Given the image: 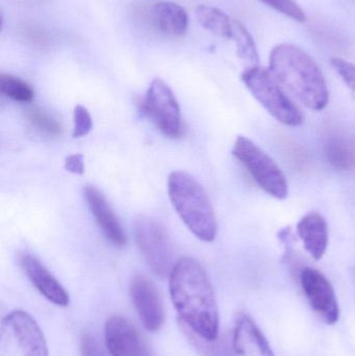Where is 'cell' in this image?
Masks as SVG:
<instances>
[{
	"label": "cell",
	"mask_w": 355,
	"mask_h": 356,
	"mask_svg": "<svg viewBox=\"0 0 355 356\" xmlns=\"http://www.w3.org/2000/svg\"><path fill=\"white\" fill-rule=\"evenodd\" d=\"M83 194L88 207L104 236L114 246L124 247L127 243L126 234L104 194L91 184L85 186Z\"/></svg>",
	"instance_id": "obj_12"
},
{
	"label": "cell",
	"mask_w": 355,
	"mask_h": 356,
	"mask_svg": "<svg viewBox=\"0 0 355 356\" xmlns=\"http://www.w3.org/2000/svg\"><path fill=\"white\" fill-rule=\"evenodd\" d=\"M131 296L143 325L149 332H158L165 323V312L154 282L144 275L131 280Z\"/></svg>",
	"instance_id": "obj_10"
},
{
	"label": "cell",
	"mask_w": 355,
	"mask_h": 356,
	"mask_svg": "<svg viewBox=\"0 0 355 356\" xmlns=\"http://www.w3.org/2000/svg\"><path fill=\"white\" fill-rule=\"evenodd\" d=\"M0 92L6 97L18 102H31L35 92L28 83L10 74L0 75Z\"/></svg>",
	"instance_id": "obj_20"
},
{
	"label": "cell",
	"mask_w": 355,
	"mask_h": 356,
	"mask_svg": "<svg viewBox=\"0 0 355 356\" xmlns=\"http://www.w3.org/2000/svg\"><path fill=\"white\" fill-rule=\"evenodd\" d=\"M196 18L206 31L219 37L231 39L233 19L214 6H199L196 8Z\"/></svg>",
	"instance_id": "obj_17"
},
{
	"label": "cell",
	"mask_w": 355,
	"mask_h": 356,
	"mask_svg": "<svg viewBox=\"0 0 355 356\" xmlns=\"http://www.w3.org/2000/svg\"><path fill=\"white\" fill-rule=\"evenodd\" d=\"M233 344L236 355L239 356H275L266 337L248 315L238 318Z\"/></svg>",
	"instance_id": "obj_14"
},
{
	"label": "cell",
	"mask_w": 355,
	"mask_h": 356,
	"mask_svg": "<svg viewBox=\"0 0 355 356\" xmlns=\"http://www.w3.org/2000/svg\"><path fill=\"white\" fill-rule=\"evenodd\" d=\"M169 289L179 324L200 338L210 341L218 339V305L201 264L192 257L177 261L169 275Z\"/></svg>",
	"instance_id": "obj_1"
},
{
	"label": "cell",
	"mask_w": 355,
	"mask_h": 356,
	"mask_svg": "<svg viewBox=\"0 0 355 356\" xmlns=\"http://www.w3.org/2000/svg\"><path fill=\"white\" fill-rule=\"evenodd\" d=\"M298 236L313 259L319 261L324 257L329 242V225L321 213L311 211L297 223Z\"/></svg>",
	"instance_id": "obj_15"
},
{
	"label": "cell",
	"mask_w": 355,
	"mask_h": 356,
	"mask_svg": "<svg viewBox=\"0 0 355 356\" xmlns=\"http://www.w3.org/2000/svg\"><path fill=\"white\" fill-rule=\"evenodd\" d=\"M133 234L140 252L156 275H170L174 267L172 244L164 226L148 217L139 216L133 222Z\"/></svg>",
	"instance_id": "obj_6"
},
{
	"label": "cell",
	"mask_w": 355,
	"mask_h": 356,
	"mask_svg": "<svg viewBox=\"0 0 355 356\" xmlns=\"http://www.w3.org/2000/svg\"><path fill=\"white\" fill-rule=\"evenodd\" d=\"M300 284L313 311L329 325L339 321L340 307L331 282L318 270L304 268Z\"/></svg>",
	"instance_id": "obj_8"
},
{
	"label": "cell",
	"mask_w": 355,
	"mask_h": 356,
	"mask_svg": "<svg viewBox=\"0 0 355 356\" xmlns=\"http://www.w3.org/2000/svg\"><path fill=\"white\" fill-rule=\"evenodd\" d=\"M65 169L73 175H83L85 172V162L81 154H71L65 161Z\"/></svg>",
	"instance_id": "obj_27"
},
{
	"label": "cell",
	"mask_w": 355,
	"mask_h": 356,
	"mask_svg": "<svg viewBox=\"0 0 355 356\" xmlns=\"http://www.w3.org/2000/svg\"><path fill=\"white\" fill-rule=\"evenodd\" d=\"M20 264L27 277L40 294L58 307H68L70 301L68 292L37 257L24 253L21 255Z\"/></svg>",
	"instance_id": "obj_13"
},
{
	"label": "cell",
	"mask_w": 355,
	"mask_h": 356,
	"mask_svg": "<svg viewBox=\"0 0 355 356\" xmlns=\"http://www.w3.org/2000/svg\"><path fill=\"white\" fill-rule=\"evenodd\" d=\"M154 21L160 31L171 35L181 37L187 31L189 18L185 8L173 2H158L152 10Z\"/></svg>",
	"instance_id": "obj_16"
},
{
	"label": "cell",
	"mask_w": 355,
	"mask_h": 356,
	"mask_svg": "<svg viewBox=\"0 0 355 356\" xmlns=\"http://www.w3.org/2000/svg\"><path fill=\"white\" fill-rule=\"evenodd\" d=\"M231 39L233 40L236 43L238 56L242 62L247 65V68L258 66L260 60H258L256 42H254V38L250 35L249 31L246 29V27L235 19H233V33H231Z\"/></svg>",
	"instance_id": "obj_19"
},
{
	"label": "cell",
	"mask_w": 355,
	"mask_h": 356,
	"mask_svg": "<svg viewBox=\"0 0 355 356\" xmlns=\"http://www.w3.org/2000/svg\"><path fill=\"white\" fill-rule=\"evenodd\" d=\"M192 346L202 356H235V349H233V339H216V340H206L200 338L197 334H194L189 328L179 324Z\"/></svg>",
	"instance_id": "obj_18"
},
{
	"label": "cell",
	"mask_w": 355,
	"mask_h": 356,
	"mask_svg": "<svg viewBox=\"0 0 355 356\" xmlns=\"http://www.w3.org/2000/svg\"><path fill=\"white\" fill-rule=\"evenodd\" d=\"M331 65L355 95V65L343 58H331Z\"/></svg>",
	"instance_id": "obj_25"
},
{
	"label": "cell",
	"mask_w": 355,
	"mask_h": 356,
	"mask_svg": "<svg viewBox=\"0 0 355 356\" xmlns=\"http://www.w3.org/2000/svg\"><path fill=\"white\" fill-rule=\"evenodd\" d=\"M233 156L267 194L279 200L287 198L289 184L281 167L254 141L239 136L233 144Z\"/></svg>",
	"instance_id": "obj_5"
},
{
	"label": "cell",
	"mask_w": 355,
	"mask_h": 356,
	"mask_svg": "<svg viewBox=\"0 0 355 356\" xmlns=\"http://www.w3.org/2000/svg\"><path fill=\"white\" fill-rule=\"evenodd\" d=\"M24 356H48L47 344L41 328L29 314L15 311L4 319Z\"/></svg>",
	"instance_id": "obj_11"
},
{
	"label": "cell",
	"mask_w": 355,
	"mask_h": 356,
	"mask_svg": "<svg viewBox=\"0 0 355 356\" xmlns=\"http://www.w3.org/2000/svg\"><path fill=\"white\" fill-rule=\"evenodd\" d=\"M141 111L158 131L169 138H179L183 134L181 110L172 90L163 79L151 81Z\"/></svg>",
	"instance_id": "obj_7"
},
{
	"label": "cell",
	"mask_w": 355,
	"mask_h": 356,
	"mask_svg": "<svg viewBox=\"0 0 355 356\" xmlns=\"http://www.w3.org/2000/svg\"><path fill=\"white\" fill-rule=\"evenodd\" d=\"M329 161L338 168H348L352 164V154L349 148L340 141H333L329 145Z\"/></svg>",
	"instance_id": "obj_24"
},
{
	"label": "cell",
	"mask_w": 355,
	"mask_h": 356,
	"mask_svg": "<svg viewBox=\"0 0 355 356\" xmlns=\"http://www.w3.org/2000/svg\"><path fill=\"white\" fill-rule=\"evenodd\" d=\"M261 1L297 22H306V13L302 10L295 0H261Z\"/></svg>",
	"instance_id": "obj_22"
},
{
	"label": "cell",
	"mask_w": 355,
	"mask_h": 356,
	"mask_svg": "<svg viewBox=\"0 0 355 356\" xmlns=\"http://www.w3.org/2000/svg\"><path fill=\"white\" fill-rule=\"evenodd\" d=\"M28 119L33 127L48 135L60 136L62 134V127L60 123L44 111L39 110V108L29 111Z\"/></svg>",
	"instance_id": "obj_21"
},
{
	"label": "cell",
	"mask_w": 355,
	"mask_h": 356,
	"mask_svg": "<svg viewBox=\"0 0 355 356\" xmlns=\"http://www.w3.org/2000/svg\"><path fill=\"white\" fill-rule=\"evenodd\" d=\"M81 356H106L101 346L91 334H85L81 341Z\"/></svg>",
	"instance_id": "obj_26"
},
{
	"label": "cell",
	"mask_w": 355,
	"mask_h": 356,
	"mask_svg": "<svg viewBox=\"0 0 355 356\" xmlns=\"http://www.w3.org/2000/svg\"><path fill=\"white\" fill-rule=\"evenodd\" d=\"M269 71L279 85L310 110L319 112L329 104V91L322 71L298 46L285 43L273 48Z\"/></svg>",
	"instance_id": "obj_2"
},
{
	"label": "cell",
	"mask_w": 355,
	"mask_h": 356,
	"mask_svg": "<svg viewBox=\"0 0 355 356\" xmlns=\"http://www.w3.org/2000/svg\"><path fill=\"white\" fill-rule=\"evenodd\" d=\"M104 336L110 356H154L135 326L120 316L108 320Z\"/></svg>",
	"instance_id": "obj_9"
},
{
	"label": "cell",
	"mask_w": 355,
	"mask_h": 356,
	"mask_svg": "<svg viewBox=\"0 0 355 356\" xmlns=\"http://www.w3.org/2000/svg\"><path fill=\"white\" fill-rule=\"evenodd\" d=\"M242 81L261 106L281 124L297 127L304 123V115L281 89L270 71L260 66L250 67L241 75Z\"/></svg>",
	"instance_id": "obj_4"
},
{
	"label": "cell",
	"mask_w": 355,
	"mask_h": 356,
	"mask_svg": "<svg viewBox=\"0 0 355 356\" xmlns=\"http://www.w3.org/2000/svg\"><path fill=\"white\" fill-rule=\"evenodd\" d=\"M171 203L190 232L204 242L216 238V216L201 184L185 171H174L168 179Z\"/></svg>",
	"instance_id": "obj_3"
},
{
	"label": "cell",
	"mask_w": 355,
	"mask_h": 356,
	"mask_svg": "<svg viewBox=\"0 0 355 356\" xmlns=\"http://www.w3.org/2000/svg\"><path fill=\"white\" fill-rule=\"evenodd\" d=\"M73 138L79 139V138L85 137L91 131L93 127V121H92L91 115L89 111L85 106H75L74 113H73Z\"/></svg>",
	"instance_id": "obj_23"
}]
</instances>
